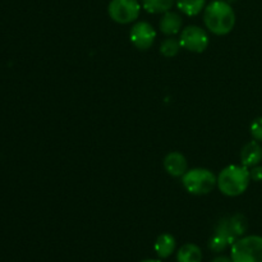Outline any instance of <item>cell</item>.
<instances>
[{
    "label": "cell",
    "mask_w": 262,
    "mask_h": 262,
    "mask_svg": "<svg viewBox=\"0 0 262 262\" xmlns=\"http://www.w3.org/2000/svg\"><path fill=\"white\" fill-rule=\"evenodd\" d=\"M205 27L216 36H225L235 26V13L229 2L214 0L204 10Z\"/></svg>",
    "instance_id": "6da1fadb"
},
{
    "label": "cell",
    "mask_w": 262,
    "mask_h": 262,
    "mask_svg": "<svg viewBox=\"0 0 262 262\" xmlns=\"http://www.w3.org/2000/svg\"><path fill=\"white\" fill-rule=\"evenodd\" d=\"M250 169L245 165H229L217 176V188L228 197H237L245 193L250 186Z\"/></svg>",
    "instance_id": "7a4b0ae2"
},
{
    "label": "cell",
    "mask_w": 262,
    "mask_h": 262,
    "mask_svg": "<svg viewBox=\"0 0 262 262\" xmlns=\"http://www.w3.org/2000/svg\"><path fill=\"white\" fill-rule=\"evenodd\" d=\"M182 183L188 193L204 196L212 192L217 184V177L206 168L189 169L182 177Z\"/></svg>",
    "instance_id": "3957f363"
},
{
    "label": "cell",
    "mask_w": 262,
    "mask_h": 262,
    "mask_svg": "<svg viewBox=\"0 0 262 262\" xmlns=\"http://www.w3.org/2000/svg\"><path fill=\"white\" fill-rule=\"evenodd\" d=\"M230 257L233 262H262V237L243 235L232 245Z\"/></svg>",
    "instance_id": "277c9868"
},
{
    "label": "cell",
    "mask_w": 262,
    "mask_h": 262,
    "mask_svg": "<svg viewBox=\"0 0 262 262\" xmlns=\"http://www.w3.org/2000/svg\"><path fill=\"white\" fill-rule=\"evenodd\" d=\"M109 17L119 25H129L137 20L141 13L138 0H112L107 7Z\"/></svg>",
    "instance_id": "5b68a950"
},
{
    "label": "cell",
    "mask_w": 262,
    "mask_h": 262,
    "mask_svg": "<svg viewBox=\"0 0 262 262\" xmlns=\"http://www.w3.org/2000/svg\"><path fill=\"white\" fill-rule=\"evenodd\" d=\"M179 42L182 49L191 53H204L209 46V35L199 26H188L181 31Z\"/></svg>",
    "instance_id": "8992f818"
},
{
    "label": "cell",
    "mask_w": 262,
    "mask_h": 262,
    "mask_svg": "<svg viewBox=\"0 0 262 262\" xmlns=\"http://www.w3.org/2000/svg\"><path fill=\"white\" fill-rule=\"evenodd\" d=\"M156 38V31L148 22H137L129 32V40L138 50H148L154 45Z\"/></svg>",
    "instance_id": "52a82bcc"
},
{
    "label": "cell",
    "mask_w": 262,
    "mask_h": 262,
    "mask_svg": "<svg viewBox=\"0 0 262 262\" xmlns=\"http://www.w3.org/2000/svg\"><path fill=\"white\" fill-rule=\"evenodd\" d=\"M164 169L166 173L174 178H182L188 170V161L183 154L178 151H171L164 158L163 161Z\"/></svg>",
    "instance_id": "ba28073f"
},
{
    "label": "cell",
    "mask_w": 262,
    "mask_h": 262,
    "mask_svg": "<svg viewBox=\"0 0 262 262\" xmlns=\"http://www.w3.org/2000/svg\"><path fill=\"white\" fill-rule=\"evenodd\" d=\"M262 161V146L256 140L250 141L243 146L241 151V163L246 168H253L256 165H260Z\"/></svg>",
    "instance_id": "9c48e42d"
},
{
    "label": "cell",
    "mask_w": 262,
    "mask_h": 262,
    "mask_svg": "<svg viewBox=\"0 0 262 262\" xmlns=\"http://www.w3.org/2000/svg\"><path fill=\"white\" fill-rule=\"evenodd\" d=\"M182 26H183V19L181 15L176 12L164 13L159 22V28H160L161 33L165 36H174L182 31Z\"/></svg>",
    "instance_id": "30bf717a"
},
{
    "label": "cell",
    "mask_w": 262,
    "mask_h": 262,
    "mask_svg": "<svg viewBox=\"0 0 262 262\" xmlns=\"http://www.w3.org/2000/svg\"><path fill=\"white\" fill-rule=\"evenodd\" d=\"M176 246V238L171 234H169V233H164V234L159 235L154 248H155V252L159 257L168 258L169 256L173 255Z\"/></svg>",
    "instance_id": "8fae6325"
},
{
    "label": "cell",
    "mask_w": 262,
    "mask_h": 262,
    "mask_svg": "<svg viewBox=\"0 0 262 262\" xmlns=\"http://www.w3.org/2000/svg\"><path fill=\"white\" fill-rule=\"evenodd\" d=\"M177 261L178 262H201L202 251L194 243H186L182 246L177 253Z\"/></svg>",
    "instance_id": "7c38bea8"
},
{
    "label": "cell",
    "mask_w": 262,
    "mask_h": 262,
    "mask_svg": "<svg viewBox=\"0 0 262 262\" xmlns=\"http://www.w3.org/2000/svg\"><path fill=\"white\" fill-rule=\"evenodd\" d=\"M176 0H142L143 9L151 14H164L171 10Z\"/></svg>",
    "instance_id": "4fadbf2b"
},
{
    "label": "cell",
    "mask_w": 262,
    "mask_h": 262,
    "mask_svg": "<svg viewBox=\"0 0 262 262\" xmlns=\"http://www.w3.org/2000/svg\"><path fill=\"white\" fill-rule=\"evenodd\" d=\"M176 4L182 13L194 17L205 9L206 0H176Z\"/></svg>",
    "instance_id": "5bb4252c"
},
{
    "label": "cell",
    "mask_w": 262,
    "mask_h": 262,
    "mask_svg": "<svg viewBox=\"0 0 262 262\" xmlns=\"http://www.w3.org/2000/svg\"><path fill=\"white\" fill-rule=\"evenodd\" d=\"M227 220H228V224H229L230 230H232V233L234 234V237L237 238V239L238 238L243 237L245 233L247 232L248 223L245 215L235 214L233 215V216H228Z\"/></svg>",
    "instance_id": "9a60e30c"
},
{
    "label": "cell",
    "mask_w": 262,
    "mask_h": 262,
    "mask_svg": "<svg viewBox=\"0 0 262 262\" xmlns=\"http://www.w3.org/2000/svg\"><path fill=\"white\" fill-rule=\"evenodd\" d=\"M182 45L179 42V40L173 37H168L161 42L160 45V54H163L165 58H173V56L178 55V53L181 51Z\"/></svg>",
    "instance_id": "2e32d148"
},
{
    "label": "cell",
    "mask_w": 262,
    "mask_h": 262,
    "mask_svg": "<svg viewBox=\"0 0 262 262\" xmlns=\"http://www.w3.org/2000/svg\"><path fill=\"white\" fill-rule=\"evenodd\" d=\"M228 243L223 239L219 235L214 234L209 241V248L212 251V252H223L225 248L228 247Z\"/></svg>",
    "instance_id": "e0dca14e"
},
{
    "label": "cell",
    "mask_w": 262,
    "mask_h": 262,
    "mask_svg": "<svg viewBox=\"0 0 262 262\" xmlns=\"http://www.w3.org/2000/svg\"><path fill=\"white\" fill-rule=\"evenodd\" d=\"M251 136L253 137V140L258 141V142H262V117L257 118L252 122L250 127Z\"/></svg>",
    "instance_id": "ac0fdd59"
},
{
    "label": "cell",
    "mask_w": 262,
    "mask_h": 262,
    "mask_svg": "<svg viewBox=\"0 0 262 262\" xmlns=\"http://www.w3.org/2000/svg\"><path fill=\"white\" fill-rule=\"evenodd\" d=\"M250 176L251 181L261 182L262 181V166L256 165L253 168H250Z\"/></svg>",
    "instance_id": "d6986e66"
},
{
    "label": "cell",
    "mask_w": 262,
    "mask_h": 262,
    "mask_svg": "<svg viewBox=\"0 0 262 262\" xmlns=\"http://www.w3.org/2000/svg\"><path fill=\"white\" fill-rule=\"evenodd\" d=\"M211 262H233L232 257H228V256H217L215 257Z\"/></svg>",
    "instance_id": "ffe728a7"
},
{
    "label": "cell",
    "mask_w": 262,
    "mask_h": 262,
    "mask_svg": "<svg viewBox=\"0 0 262 262\" xmlns=\"http://www.w3.org/2000/svg\"><path fill=\"white\" fill-rule=\"evenodd\" d=\"M141 262H161L160 260H152V258H148V260H143Z\"/></svg>",
    "instance_id": "44dd1931"
},
{
    "label": "cell",
    "mask_w": 262,
    "mask_h": 262,
    "mask_svg": "<svg viewBox=\"0 0 262 262\" xmlns=\"http://www.w3.org/2000/svg\"><path fill=\"white\" fill-rule=\"evenodd\" d=\"M228 2H235V0H228Z\"/></svg>",
    "instance_id": "7402d4cb"
}]
</instances>
